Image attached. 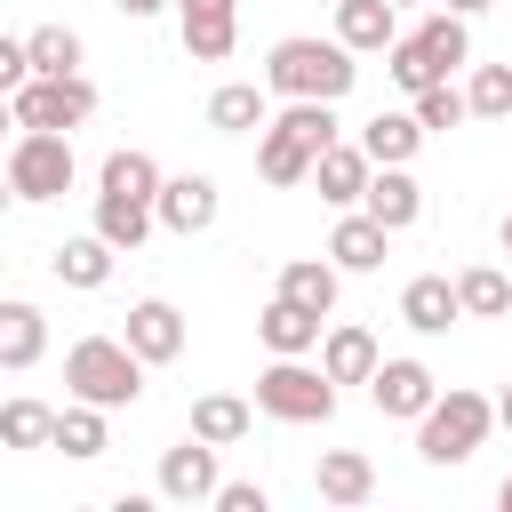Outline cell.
<instances>
[{
	"label": "cell",
	"instance_id": "37",
	"mask_svg": "<svg viewBox=\"0 0 512 512\" xmlns=\"http://www.w3.org/2000/svg\"><path fill=\"white\" fill-rule=\"evenodd\" d=\"M216 512H272L264 480H216Z\"/></svg>",
	"mask_w": 512,
	"mask_h": 512
},
{
	"label": "cell",
	"instance_id": "39",
	"mask_svg": "<svg viewBox=\"0 0 512 512\" xmlns=\"http://www.w3.org/2000/svg\"><path fill=\"white\" fill-rule=\"evenodd\" d=\"M112 8H120L128 24H144V16H160V8H176V0H112Z\"/></svg>",
	"mask_w": 512,
	"mask_h": 512
},
{
	"label": "cell",
	"instance_id": "23",
	"mask_svg": "<svg viewBox=\"0 0 512 512\" xmlns=\"http://www.w3.org/2000/svg\"><path fill=\"white\" fill-rule=\"evenodd\" d=\"M40 352H48L40 304H0V368H40Z\"/></svg>",
	"mask_w": 512,
	"mask_h": 512
},
{
	"label": "cell",
	"instance_id": "40",
	"mask_svg": "<svg viewBox=\"0 0 512 512\" xmlns=\"http://www.w3.org/2000/svg\"><path fill=\"white\" fill-rule=\"evenodd\" d=\"M496 424H504V432H512V384H504V400H496Z\"/></svg>",
	"mask_w": 512,
	"mask_h": 512
},
{
	"label": "cell",
	"instance_id": "47",
	"mask_svg": "<svg viewBox=\"0 0 512 512\" xmlns=\"http://www.w3.org/2000/svg\"><path fill=\"white\" fill-rule=\"evenodd\" d=\"M328 8H336V0H328Z\"/></svg>",
	"mask_w": 512,
	"mask_h": 512
},
{
	"label": "cell",
	"instance_id": "29",
	"mask_svg": "<svg viewBox=\"0 0 512 512\" xmlns=\"http://www.w3.org/2000/svg\"><path fill=\"white\" fill-rule=\"evenodd\" d=\"M248 424H256V408H248V400H232V392H208V400H192V432H200V440H216V448L248 440Z\"/></svg>",
	"mask_w": 512,
	"mask_h": 512
},
{
	"label": "cell",
	"instance_id": "46",
	"mask_svg": "<svg viewBox=\"0 0 512 512\" xmlns=\"http://www.w3.org/2000/svg\"><path fill=\"white\" fill-rule=\"evenodd\" d=\"M392 8H416V0H392Z\"/></svg>",
	"mask_w": 512,
	"mask_h": 512
},
{
	"label": "cell",
	"instance_id": "8",
	"mask_svg": "<svg viewBox=\"0 0 512 512\" xmlns=\"http://www.w3.org/2000/svg\"><path fill=\"white\" fill-rule=\"evenodd\" d=\"M176 32H184V56L224 64L240 40V0H176Z\"/></svg>",
	"mask_w": 512,
	"mask_h": 512
},
{
	"label": "cell",
	"instance_id": "35",
	"mask_svg": "<svg viewBox=\"0 0 512 512\" xmlns=\"http://www.w3.org/2000/svg\"><path fill=\"white\" fill-rule=\"evenodd\" d=\"M416 120H424V136H432V128H464V120H472V104H464V88L432 80V88H416Z\"/></svg>",
	"mask_w": 512,
	"mask_h": 512
},
{
	"label": "cell",
	"instance_id": "2",
	"mask_svg": "<svg viewBox=\"0 0 512 512\" xmlns=\"http://www.w3.org/2000/svg\"><path fill=\"white\" fill-rule=\"evenodd\" d=\"M336 144V104H320V96H296L280 120H264V144H256V176L264 184H304L312 176V160Z\"/></svg>",
	"mask_w": 512,
	"mask_h": 512
},
{
	"label": "cell",
	"instance_id": "22",
	"mask_svg": "<svg viewBox=\"0 0 512 512\" xmlns=\"http://www.w3.org/2000/svg\"><path fill=\"white\" fill-rule=\"evenodd\" d=\"M320 368H328V384H368L376 376V336L368 328H328V344H320Z\"/></svg>",
	"mask_w": 512,
	"mask_h": 512
},
{
	"label": "cell",
	"instance_id": "20",
	"mask_svg": "<svg viewBox=\"0 0 512 512\" xmlns=\"http://www.w3.org/2000/svg\"><path fill=\"white\" fill-rule=\"evenodd\" d=\"M416 144H424V120H416V112H376V120L360 128V152H368L376 168H408Z\"/></svg>",
	"mask_w": 512,
	"mask_h": 512
},
{
	"label": "cell",
	"instance_id": "32",
	"mask_svg": "<svg viewBox=\"0 0 512 512\" xmlns=\"http://www.w3.org/2000/svg\"><path fill=\"white\" fill-rule=\"evenodd\" d=\"M24 48H32V72H48V80L80 72V56H88L72 24H40V32H24Z\"/></svg>",
	"mask_w": 512,
	"mask_h": 512
},
{
	"label": "cell",
	"instance_id": "9",
	"mask_svg": "<svg viewBox=\"0 0 512 512\" xmlns=\"http://www.w3.org/2000/svg\"><path fill=\"white\" fill-rule=\"evenodd\" d=\"M128 352L144 360V368H168L176 352H184V312L168 304V296H144V304H128Z\"/></svg>",
	"mask_w": 512,
	"mask_h": 512
},
{
	"label": "cell",
	"instance_id": "43",
	"mask_svg": "<svg viewBox=\"0 0 512 512\" xmlns=\"http://www.w3.org/2000/svg\"><path fill=\"white\" fill-rule=\"evenodd\" d=\"M496 504H504V512H512V472H504V488H496Z\"/></svg>",
	"mask_w": 512,
	"mask_h": 512
},
{
	"label": "cell",
	"instance_id": "33",
	"mask_svg": "<svg viewBox=\"0 0 512 512\" xmlns=\"http://www.w3.org/2000/svg\"><path fill=\"white\" fill-rule=\"evenodd\" d=\"M56 448L64 456H104V408L96 400H72V408H56Z\"/></svg>",
	"mask_w": 512,
	"mask_h": 512
},
{
	"label": "cell",
	"instance_id": "10",
	"mask_svg": "<svg viewBox=\"0 0 512 512\" xmlns=\"http://www.w3.org/2000/svg\"><path fill=\"white\" fill-rule=\"evenodd\" d=\"M368 400H376V416H408V424H416V416L440 400V384H432V368H424V360H376Z\"/></svg>",
	"mask_w": 512,
	"mask_h": 512
},
{
	"label": "cell",
	"instance_id": "25",
	"mask_svg": "<svg viewBox=\"0 0 512 512\" xmlns=\"http://www.w3.org/2000/svg\"><path fill=\"white\" fill-rule=\"evenodd\" d=\"M104 200H144V208H152V200H160V160L136 152V144L112 152V160H104Z\"/></svg>",
	"mask_w": 512,
	"mask_h": 512
},
{
	"label": "cell",
	"instance_id": "27",
	"mask_svg": "<svg viewBox=\"0 0 512 512\" xmlns=\"http://www.w3.org/2000/svg\"><path fill=\"white\" fill-rule=\"evenodd\" d=\"M416 48H424V56H432V72L448 80V72L472 56V32H464V16H456V8H440V16H424V24H416Z\"/></svg>",
	"mask_w": 512,
	"mask_h": 512
},
{
	"label": "cell",
	"instance_id": "16",
	"mask_svg": "<svg viewBox=\"0 0 512 512\" xmlns=\"http://www.w3.org/2000/svg\"><path fill=\"white\" fill-rule=\"evenodd\" d=\"M312 488H320L328 504H368V496H376V464H368L360 448H320Z\"/></svg>",
	"mask_w": 512,
	"mask_h": 512
},
{
	"label": "cell",
	"instance_id": "30",
	"mask_svg": "<svg viewBox=\"0 0 512 512\" xmlns=\"http://www.w3.org/2000/svg\"><path fill=\"white\" fill-rule=\"evenodd\" d=\"M152 224H160V216H152L144 200H104V192H96V232H104V240H112L120 256H136Z\"/></svg>",
	"mask_w": 512,
	"mask_h": 512
},
{
	"label": "cell",
	"instance_id": "44",
	"mask_svg": "<svg viewBox=\"0 0 512 512\" xmlns=\"http://www.w3.org/2000/svg\"><path fill=\"white\" fill-rule=\"evenodd\" d=\"M8 200H16V184H8V168H0V208H8Z\"/></svg>",
	"mask_w": 512,
	"mask_h": 512
},
{
	"label": "cell",
	"instance_id": "7",
	"mask_svg": "<svg viewBox=\"0 0 512 512\" xmlns=\"http://www.w3.org/2000/svg\"><path fill=\"white\" fill-rule=\"evenodd\" d=\"M88 112H96V88H88L80 72H64V80L32 72V80L16 88V128H56V136H72Z\"/></svg>",
	"mask_w": 512,
	"mask_h": 512
},
{
	"label": "cell",
	"instance_id": "26",
	"mask_svg": "<svg viewBox=\"0 0 512 512\" xmlns=\"http://www.w3.org/2000/svg\"><path fill=\"white\" fill-rule=\"evenodd\" d=\"M280 296L328 320V312H336V264H320V256H296V264H280Z\"/></svg>",
	"mask_w": 512,
	"mask_h": 512
},
{
	"label": "cell",
	"instance_id": "1",
	"mask_svg": "<svg viewBox=\"0 0 512 512\" xmlns=\"http://www.w3.org/2000/svg\"><path fill=\"white\" fill-rule=\"evenodd\" d=\"M352 80H360V64H352V48L344 40H272V56H264V88L272 96H320V104H344L352 96Z\"/></svg>",
	"mask_w": 512,
	"mask_h": 512
},
{
	"label": "cell",
	"instance_id": "4",
	"mask_svg": "<svg viewBox=\"0 0 512 512\" xmlns=\"http://www.w3.org/2000/svg\"><path fill=\"white\" fill-rule=\"evenodd\" d=\"M256 408L272 424H328L336 384H328V368H304V352H272V368L256 376Z\"/></svg>",
	"mask_w": 512,
	"mask_h": 512
},
{
	"label": "cell",
	"instance_id": "38",
	"mask_svg": "<svg viewBox=\"0 0 512 512\" xmlns=\"http://www.w3.org/2000/svg\"><path fill=\"white\" fill-rule=\"evenodd\" d=\"M24 80H32V48L24 40H0V96H16Z\"/></svg>",
	"mask_w": 512,
	"mask_h": 512
},
{
	"label": "cell",
	"instance_id": "41",
	"mask_svg": "<svg viewBox=\"0 0 512 512\" xmlns=\"http://www.w3.org/2000/svg\"><path fill=\"white\" fill-rule=\"evenodd\" d=\"M448 8H456V16H480V8H496V0H448Z\"/></svg>",
	"mask_w": 512,
	"mask_h": 512
},
{
	"label": "cell",
	"instance_id": "13",
	"mask_svg": "<svg viewBox=\"0 0 512 512\" xmlns=\"http://www.w3.org/2000/svg\"><path fill=\"white\" fill-rule=\"evenodd\" d=\"M400 320H408L416 336H448V328L464 320V304H456V280H440V272H416V280L400 288Z\"/></svg>",
	"mask_w": 512,
	"mask_h": 512
},
{
	"label": "cell",
	"instance_id": "28",
	"mask_svg": "<svg viewBox=\"0 0 512 512\" xmlns=\"http://www.w3.org/2000/svg\"><path fill=\"white\" fill-rule=\"evenodd\" d=\"M456 304H464V320H504L512 312V280L496 264H472V272H456Z\"/></svg>",
	"mask_w": 512,
	"mask_h": 512
},
{
	"label": "cell",
	"instance_id": "5",
	"mask_svg": "<svg viewBox=\"0 0 512 512\" xmlns=\"http://www.w3.org/2000/svg\"><path fill=\"white\" fill-rule=\"evenodd\" d=\"M488 424H496V400H480V392H440V400L416 416V456H424V464H464V456L488 440Z\"/></svg>",
	"mask_w": 512,
	"mask_h": 512
},
{
	"label": "cell",
	"instance_id": "6",
	"mask_svg": "<svg viewBox=\"0 0 512 512\" xmlns=\"http://www.w3.org/2000/svg\"><path fill=\"white\" fill-rule=\"evenodd\" d=\"M8 184H16V200H64L72 192V136L24 128L8 144Z\"/></svg>",
	"mask_w": 512,
	"mask_h": 512
},
{
	"label": "cell",
	"instance_id": "14",
	"mask_svg": "<svg viewBox=\"0 0 512 512\" xmlns=\"http://www.w3.org/2000/svg\"><path fill=\"white\" fill-rule=\"evenodd\" d=\"M368 176H376V160H368L360 144H328V152L312 160V184H320V200H328V208H360Z\"/></svg>",
	"mask_w": 512,
	"mask_h": 512
},
{
	"label": "cell",
	"instance_id": "34",
	"mask_svg": "<svg viewBox=\"0 0 512 512\" xmlns=\"http://www.w3.org/2000/svg\"><path fill=\"white\" fill-rule=\"evenodd\" d=\"M464 104H472V120H512V64H480Z\"/></svg>",
	"mask_w": 512,
	"mask_h": 512
},
{
	"label": "cell",
	"instance_id": "11",
	"mask_svg": "<svg viewBox=\"0 0 512 512\" xmlns=\"http://www.w3.org/2000/svg\"><path fill=\"white\" fill-rule=\"evenodd\" d=\"M216 480H224L216 472V440H200V432L160 456V496L168 504H216Z\"/></svg>",
	"mask_w": 512,
	"mask_h": 512
},
{
	"label": "cell",
	"instance_id": "36",
	"mask_svg": "<svg viewBox=\"0 0 512 512\" xmlns=\"http://www.w3.org/2000/svg\"><path fill=\"white\" fill-rule=\"evenodd\" d=\"M384 72H392V80H400V88H408V96H416V88H432V80H440V72H432V56H424V48H416V32H400V40H392V48H384Z\"/></svg>",
	"mask_w": 512,
	"mask_h": 512
},
{
	"label": "cell",
	"instance_id": "18",
	"mask_svg": "<svg viewBox=\"0 0 512 512\" xmlns=\"http://www.w3.org/2000/svg\"><path fill=\"white\" fill-rule=\"evenodd\" d=\"M272 120V88H256V80H224L216 96H208V128L216 136H248V128H264Z\"/></svg>",
	"mask_w": 512,
	"mask_h": 512
},
{
	"label": "cell",
	"instance_id": "15",
	"mask_svg": "<svg viewBox=\"0 0 512 512\" xmlns=\"http://www.w3.org/2000/svg\"><path fill=\"white\" fill-rule=\"evenodd\" d=\"M360 208H368L384 232H408V224L424 216V184H416L408 168H376V176H368V192H360Z\"/></svg>",
	"mask_w": 512,
	"mask_h": 512
},
{
	"label": "cell",
	"instance_id": "17",
	"mask_svg": "<svg viewBox=\"0 0 512 512\" xmlns=\"http://www.w3.org/2000/svg\"><path fill=\"white\" fill-rule=\"evenodd\" d=\"M336 40H344L352 56L392 48V40H400V8H392V0H336Z\"/></svg>",
	"mask_w": 512,
	"mask_h": 512
},
{
	"label": "cell",
	"instance_id": "42",
	"mask_svg": "<svg viewBox=\"0 0 512 512\" xmlns=\"http://www.w3.org/2000/svg\"><path fill=\"white\" fill-rule=\"evenodd\" d=\"M8 128H16V96H0V136H8Z\"/></svg>",
	"mask_w": 512,
	"mask_h": 512
},
{
	"label": "cell",
	"instance_id": "31",
	"mask_svg": "<svg viewBox=\"0 0 512 512\" xmlns=\"http://www.w3.org/2000/svg\"><path fill=\"white\" fill-rule=\"evenodd\" d=\"M0 448H56V408L48 400H8L0 408Z\"/></svg>",
	"mask_w": 512,
	"mask_h": 512
},
{
	"label": "cell",
	"instance_id": "12",
	"mask_svg": "<svg viewBox=\"0 0 512 512\" xmlns=\"http://www.w3.org/2000/svg\"><path fill=\"white\" fill-rule=\"evenodd\" d=\"M216 208H224V200H216V176H160L152 216H160L168 232H184V240H192V232H208V224H216Z\"/></svg>",
	"mask_w": 512,
	"mask_h": 512
},
{
	"label": "cell",
	"instance_id": "21",
	"mask_svg": "<svg viewBox=\"0 0 512 512\" xmlns=\"http://www.w3.org/2000/svg\"><path fill=\"white\" fill-rule=\"evenodd\" d=\"M112 256H120V248H112L104 232H80V240H64V248L48 256V272H56L64 288H104V280H112Z\"/></svg>",
	"mask_w": 512,
	"mask_h": 512
},
{
	"label": "cell",
	"instance_id": "45",
	"mask_svg": "<svg viewBox=\"0 0 512 512\" xmlns=\"http://www.w3.org/2000/svg\"><path fill=\"white\" fill-rule=\"evenodd\" d=\"M504 256H512V216H504Z\"/></svg>",
	"mask_w": 512,
	"mask_h": 512
},
{
	"label": "cell",
	"instance_id": "19",
	"mask_svg": "<svg viewBox=\"0 0 512 512\" xmlns=\"http://www.w3.org/2000/svg\"><path fill=\"white\" fill-rule=\"evenodd\" d=\"M384 240H392V232H384L368 208H344V224L328 232V256H336V272H376V264H384Z\"/></svg>",
	"mask_w": 512,
	"mask_h": 512
},
{
	"label": "cell",
	"instance_id": "3",
	"mask_svg": "<svg viewBox=\"0 0 512 512\" xmlns=\"http://www.w3.org/2000/svg\"><path fill=\"white\" fill-rule=\"evenodd\" d=\"M64 384L72 400H96V408H128L144 392V360L128 352V336H80L64 352Z\"/></svg>",
	"mask_w": 512,
	"mask_h": 512
},
{
	"label": "cell",
	"instance_id": "24",
	"mask_svg": "<svg viewBox=\"0 0 512 512\" xmlns=\"http://www.w3.org/2000/svg\"><path fill=\"white\" fill-rule=\"evenodd\" d=\"M256 336H264L272 352H312V344H320V312H304V304H288V296L272 288V304H264Z\"/></svg>",
	"mask_w": 512,
	"mask_h": 512
}]
</instances>
